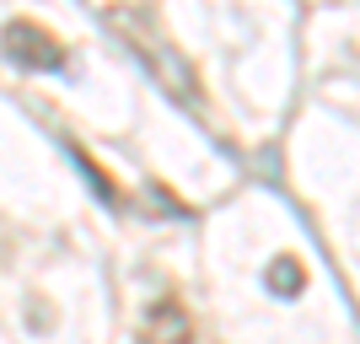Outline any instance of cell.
<instances>
[{
	"instance_id": "obj_2",
	"label": "cell",
	"mask_w": 360,
	"mask_h": 344,
	"mask_svg": "<svg viewBox=\"0 0 360 344\" xmlns=\"http://www.w3.org/2000/svg\"><path fill=\"white\" fill-rule=\"evenodd\" d=\"M194 339V329H188V312H183L178 301H150L146 312V344H188Z\"/></svg>"
},
{
	"instance_id": "obj_1",
	"label": "cell",
	"mask_w": 360,
	"mask_h": 344,
	"mask_svg": "<svg viewBox=\"0 0 360 344\" xmlns=\"http://www.w3.org/2000/svg\"><path fill=\"white\" fill-rule=\"evenodd\" d=\"M0 49L11 54L22 70H60L65 65V49L54 32H44L38 22H27V16H16V22H6V32H0Z\"/></svg>"
},
{
	"instance_id": "obj_3",
	"label": "cell",
	"mask_w": 360,
	"mask_h": 344,
	"mask_svg": "<svg viewBox=\"0 0 360 344\" xmlns=\"http://www.w3.org/2000/svg\"><path fill=\"white\" fill-rule=\"evenodd\" d=\"M264 285H269L274 296H296L301 285H307V269H301L296 258H274L269 269H264Z\"/></svg>"
}]
</instances>
